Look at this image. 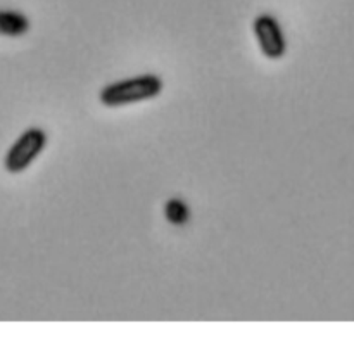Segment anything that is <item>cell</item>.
I'll return each instance as SVG.
<instances>
[{"mask_svg": "<svg viewBox=\"0 0 354 337\" xmlns=\"http://www.w3.org/2000/svg\"><path fill=\"white\" fill-rule=\"evenodd\" d=\"M47 145V134L41 128H28L12 144L6 156V168L9 173H21L38 158Z\"/></svg>", "mask_w": 354, "mask_h": 337, "instance_id": "cell-2", "label": "cell"}, {"mask_svg": "<svg viewBox=\"0 0 354 337\" xmlns=\"http://www.w3.org/2000/svg\"><path fill=\"white\" fill-rule=\"evenodd\" d=\"M165 217L171 225L182 227V225H185L187 221L190 220V210L182 199L173 197V199H169L168 203L165 204Z\"/></svg>", "mask_w": 354, "mask_h": 337, "instance_id": "cell-5", "label": "cell"}, {"mask_svg": "<svg viewBox=\"0 0 354 337\" xmlns=\"http://www.w3.org/2000/svg\"><path fill=\"white\" fill-rule=\"evenodd\" d=\"M162 80L156 75H140L133 78L109 83L99 93L100 102L106 107H123L144 102L162 92Z\"/></svg>", "mask_w": 354, "mask_h": 337, "instance_id": "cell-1", "label": "cell"}, {"mask_svg": "<svg viewBox=\"0 0 354 337\" xmlns=\"http://www.w3.org/2000/svg\"><path fill=\"white\" fill-rule=\"evenodd\" d=\"M30 30V19L16 10H0V37H21Z\"/></svg>", "mask_w": 354, "mask_h": 337, "instance_id": "cell-4", "label": "cell"}, {"mask_svg": "<svg viewBox=\"0 0 354 337\" xmlns=\"http://www.w3.org/2000/svg\"><path fill=\"white\" fill-rule=\"evenodd\" d=\"M259 48L268 59H280L287 52V42L279 21L272 14H259L252 23Z\"/></svg>", "mask_w": 354, "mask_h": 337, "instance_id": "cell-3", "label": "cell"}]
</instances>
